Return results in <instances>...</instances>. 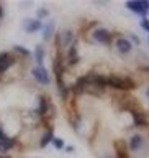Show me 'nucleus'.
Here are the masks:
<instances>
[{
    "mask_svg": "<svg viewBox=\"0 0 149 158\" xmlns=\"http://www.w3.org/2000/svg\"><path fill=\"white\" fill-rule=\"evenodd\" d=\"M23 30L26 33H36V31H41L43 30V23L39 22L38 18H25L23 20Z\"/></svg>",
    "mask_w": 149,
    "mask_h": 158,
    "instance_id": "11",
    "label": "nucleus"
},
{
    "mask_svg": "<svg viewBox=\"0 0 149 158\" xmlns=\"http://www.w3.org/2000/svg\"><path fill=\"white\" fill-rule=\"evenodd\" d=\"M43 40L44 41H49L53 36H54V31H56V23L54 22H49L46 25H43Z\"/></svg>",
    "mask_w": 149,
    "mask_h": 158,
    "instance_id": "16",
    "label": "nucleus"
},
{
    "mask_svg": "<svg viewBox=\"0 0 149 158\" xmlns=\"http://www.w3.org/2000/svg\"><path fill=\"white\" fill-rule=\"evenodd\" d=\"M130 112L133 117V125L136 128H149V115L144 110H141L139 107H131Z\"/></svg>",
    "mask_w": 149,
    "mask_h": 158,
    "instance_id": "4",
    "label": "nucleus"
},
{
    "mask_svg": "<svg viewBox=\"0 0 149 158\" xmlns=\"http://www.w3.org/2000/svg\"><path fill=\"white\" fill-rule=\"evenodd\" d=\"M49 17V10L48 8H38L36 10V18L39 20V22H41L43 18H48Z\"/></svg>",
    "mask_w": 149,
    "mask_h": 158,
    "instance_id": "18",
    "label": "nucleus"
},
{
    "mask_svg": "<svg viewBox=\"0 0 149 158\" xmlns=\"http://www.w3.org/2000/svg\"><path fill=\"white\" fill-rule=\"evenodd\" d=\"M92 40L100 44H110L113 40V35L108 28L105 27H95L92 30Z\"/></svg>",
    "mask_w": 149,
    "mask_h": 158,
    "instance_id": "6",
    "label": "nucleus"
},
{
    "mask_svg": "<svg viewBox=\"0 0 149 158\" xmlns=\"http://www.w3.org/2000/svg\"><path fill=\"white\" fill-rule=\"evenodd\" d=\"M141 28L144 30V31L149 33V20H147V18H143V20H141Z\"/></svg>",
    "mask_w": 149,
    "mask_h": 158,
    "instance_id": "20",
    "label": "nucleus"
},
{
    "mask_svg": "<svg viewBox=\"0 0 149 158\" xmlns=\"http://www.w3.org/2000/svg\"><path fill=\"white\" fill-rule=\"evenodd\" d=\"M130 38H131V40H130L131 44H133V43H135V44H139V43H141V38L136 36V35H130Z\"/></svg>",
    "mask_w": 149,
    "mask_h": 158,
    "instance_id": "21",
    "label": "nucleus"
},
{
    "mask_svg": "<svg viewBox=\"0 0 149 158\" xmlns=\"http://www.w3.org/2000/svg\"><path fill=\"white\" fill-rule=\"evenodd\" d=\"M31 77L36 84H39V86H49V84H51V76H49L46 68L33 66L31 68Z\"/></svg>",
    "mask_w": 149,
    "mask_h": 158,
    "instance_id": "7",
    "label": "nucleus"
},
{
    "mask_svg": "<svg viewBox=\"0 0 149 158\" xmlns=\"http://www.w3.org/2000/svg\"><path fill=\"white\" fill-rule=\"evenodd\" d=\"M76 41V33L71 28H62L54 35V44H56L57 53H66L69 48L72 46V43Z\"/></svg>",
    "mask_w": 149,
    "mask_h": 158,
    "instance_id": "2",
    "label": "nucleus"
},
{
    "mask_svg": "<svg viewBox=\"0 0 149 158\" xmlns=\"http://www.w3.org/2000/svg\"><path fill=\"white\" fill-rule=\"evenodd\" d=\"M53 145L56 150H64V148H66V143H64L62 138H56V137H54V140H53Z\"/></svg>",
    "mask_w": 149,
    "mask_h": 158,
    "instance_id": "19",
    "label": "nucleus"
},
{
    "mask_svg": "<svg viewBox=\"0 0 149 158\" xmlns=\"http://www.w3.org/2000/svg\"><path fill=\"white\" fill-rule=\"evenodd\" d=\"M146 97H147V101H149V89H146Z\"/></svg>",
    "mask_w": 149,
    "mask_h": 158,
    "instance_id": "26",
    "label": "nucleus"
},
{
    "mask_svg": "<svg viewBox=\"0 0 149 158\" xmlns=\"http://www.w3.org/2000/svg\"><path fill=\"white\" fill-rule=\"evenodd\" d=\"M54 140V128L49 127L46 130H43L41 137H39V142H38V147L39 148H46L48 145H51Z\"/></svg>",
    "mask_w": 149,
    "mask_h": 158,
    "instance_id": "13",
    "label": "nucleus"
},
{
    "mask_svg": "<svg viewBox=\"0 0 149 158\" xmlns=\"http://www.w3.org/2000/svg\"><path fill=\"white\" fill-rule=\"evenodd\" d=\"M115 48L120 54H123V56H128V54L133 51V44L126 36H118L115 40Z\"/></svg>",
    "mask_w": 149,
    "mask_h": 158,
    "instance_id": "9",
    "label": "nucleus"
},
{
    "mask_svg": "<svg viewBox=\"0 0 149 158\" xmlns=\"http://www.w3.org/2000/svg\"><path fill=\"white\" fill-rule=\"evenodd\" d=\"M56 89L62 102H67L71 99V87L66 84V79H56Z\"/></svg>",
    "mask_w": 149,
    "mask_h": 158,
    "instance_id": "12",
    "label": "nucleus"
},
{
    "mask_svg": "<svg viewBox=\"0 0 149 158\" xmlns=\"http://www.w3.org/2000/svg\"><path fill=\"white\" fill-rule=\"evenodd\" d=\"M0 158H13V156H10V155H0Z\"/></svg>",
    "mask_w": 149,
    "mask_h": 158,
    "instance_id": "25",
    "label": "nucleus"
},
{
    "mask_svg": "<svg viewBox=\"0 0 149 158\" xmlns=\"http://www.w3.org/2000/svg\"><path fill=\"white\" fill-rule=\"evenodd\" d=\"M146 137L143 133H133L126 142V148L130 153H141L146 148Z\"/></svg>",
    "mask_w": 149,
    "mask_h": 158,
    "instance_id": "3",
    "label": "nucleus"
},
{
    "mask_svg": "<svg viewBox=\"0 0 149 158\" xmlns=\"http://www.w3.org/2000/svg\"><path fill=\"white\" fill-rule=\"evenodd\" d=\"M18 148V140L17 137H5L2 142H0V155H7L8 152L17 150Z\"/></svg>",
    "mask_w": 149,
    "mask_h": 158,
    "instance_id": "10",
    "label": "nucleus"
},
{
    "mask_svg": "<svg viewBox=\"0 0 149 158\" xmlns=\"http://www.w3.org/2000/svg\"><path fill=\"white\" fill-rule=\"evenodd\" d=\"M64 59H66V66H67V69L77 66V64L80 63L82 58H80V53H79V43H77V40L72 43V46L69 48L66 53H64Z\"/></svg>",
    "mask_w": 149,
    "mask_h": 158,
    "instance_id": "5",
    "label": "nucleus"
},
{
    "mask_svg": "<svg viewBox=\"0 0 149 158\" xmlns=\"http://www.w3.org/2000/svg\"><path fill=\"white\" fill-rule=\"evenodd\" d=\"M31 58L36 66L39 68H44V58H46V51H44V48L41 44H38L36 48H34V53H31Z\"/></svg>",
    "mask_w": 149,
    "mask_h": 158,
    "instance_id": "14",
    "label": "nucleus"
},
{
    "mask_svg": "<svg viewBox=\"0 0 149 158\" xmlns=\"http://www.w3.org/2000/svg\"><path fill=\"white\" fill-rule=\"evenodd\" d=\"M66 152L71 153V152H74V148H72V147H66Z\"/></svg>",
    "mask_w": 149,
    "mask_h": 158,
    "instance_id": "24",
    "label": "nucleus"
},
{
    "mask_svg": "<svg viewBox=\"0 0 149 158\" xmlns=\"http://www.w3.org/2000/svg\"><path fill=\"white\" fill-rule=\"evenodd\" d=\"M3 17V7H2V3H0V18Z\"/></svg>",
    "mask_w": 149,
    "mask_h": 158,
    "instance_id": "23",
    "label": "nucleus"
},
{
    "mask_svg": "<svg viewBox=\"0 0 149 158\" xmlns=\"http://www.w3.org/2000/svg\"><path fill=\"white\" fill-rule=\"evenodd\" d=\"M126 8L130 12L146 18V15L149 13V2L147 0H131V2H126Z\"/></svg>",
    "mask_w": 149,
    "mask_h": 158,
    "instance_id": "8",
    "label": "nucleus"
},
{
    "mask_svg": "<svg viewBox=\"0 0 149 158\" xmlns=\"http://www.w3.org/2000/svg\"><path fill=\"white\" fill-rule=\"evenodd\" d=\"M115 158H130V152H128L125 142L120 140L115 143Z\"/></svg>",
    "mask_w": 149,
    "mask_h": 158,
    "instance_id": "15",
    "label": "nucleus"
},
{
    "mask_svg": "<svg viewBox=\"0 0 149 158\" xmlns=\"http://www.w3.org/2000/svg\"><path fill=\"white\" fill-rule=\"evenodd\" d=\"M5 137H7V133H5V128H3V125L0 123V142H2Z\"/></svg>",
    "mask_w": 149,
    "mask_h": 158,
    "instance_id": "22",
    "label": "nucleus"
},
{
    "mask_svg": "<svg viewBox=\"0 0 149 158\" xmlns=\"http://www.w3.org/2000/svg\"><path fill=\"white\" fill-rule=\"evenodd\" d=\"M138 84L135 79L130 76H121V74H108L107 76V87H112L115 91L121 92H130L133 89H136Z\"/></svg>",
    "mask_w": 149,
    "mask_h": 158,
    "instance_id": "1",
    "label": "nucleus"
},
{
    "mask_svg": "<svg viewBox=\"0 0 149 158\" xmlns=\"http://www.w3.org/2000/svg\"><path fill=\"white\" fill-rule=\"evenodd\" d=\"M12 51L17 54L18 58H23V59H28V58H31V51H29L28 48H25V46H20V44H17V46H13Z\"/></svg>",
    "mask_w": 149,
    "mask_h": 158,
    "instance_id": "17",
    "label": "nucleus"
}]
</instances>
